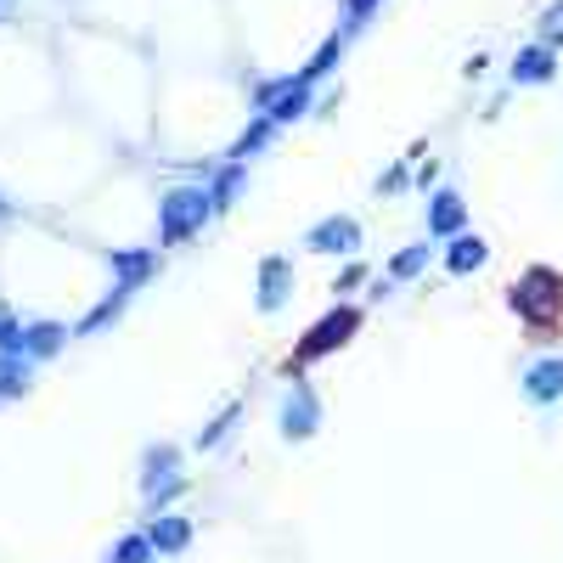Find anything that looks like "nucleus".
Masks as SVG:
<instances>
[{
	"label": "nucleus",
	"mask_w": 563,
	"mask_h": 563,
	"mask_svg": "<svg viewBox=\"0 0 563 563\" xmlns=\"http://www.w3.org/2000/svg\"><path fill=\"white\" fill-rule=\"evenodd\" d=\"M507 310L519 316L530 344H563V271L558 265H525L507 288Z\"/></svg>",
	"instance_id": "obj_1"
},
{
	"label": "nucleus",
	"mask_w": 563,
	"mask_h": 563,
	"mask_svg": "<svg viewBox=\"0 0 563 563\" xmlns=\"http://www.w3.org/2000/svg\"><path fill=\"white\" fill-rule=\"evenodd\" d=\"M355 327H361V310H333V316H327V321H316V333L288 355V372H294V378H299V372L310 366V361H321L327 350H339V344H350L355 339Z\"/></svg>",
	"instance_id": "obj_2"
}]
</instances>
